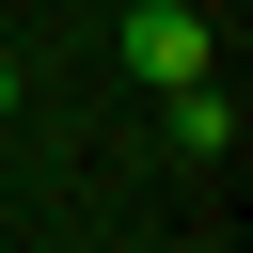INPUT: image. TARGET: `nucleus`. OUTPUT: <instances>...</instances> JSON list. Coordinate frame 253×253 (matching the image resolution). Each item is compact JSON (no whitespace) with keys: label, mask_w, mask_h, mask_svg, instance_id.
Returning <instances> with one entry per match:
<instances>
[{"label":"nucleus","mask_w":253,"mask_h":253,"mask_svg":"<svg viewBox=\"0 0 253 253\" xmlns=\"http://www.w3.org/2000/svg\"><path fill=\"white\" fill-rule=\"evenodd\" d=\"M126 79H158V95L206 79V0H142V16H126Z\"/></svg>","instance_id":"1"},{"label":"nucleus","mask_w":253,"mask_h":253,"mask_svg":"<svg viewBox=\"0 0 253 253\" xmlns=\"http://www.w3.org/2000/svg\"><path fill=\"white\" fill-rule=\"evenodd\" d=\"M174 158H237V95L221 79H174Z\"/></svg>","instance_id":"2"},{"label":"nucleus","mask_w":253,"mask_h":253,"mask_svg":"<svg viewBox=\"0 0 253 253\" xmlns=\"http://www.w3.org/2000/svg\"><path fill=\"white\" fill-rule=\"evenodd\" d=\"M0 111H16V63H0Z\"/></svg>","instance_id":"3"}]
</instances>
